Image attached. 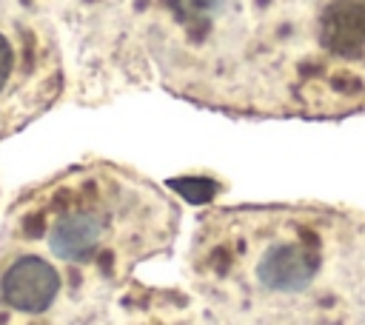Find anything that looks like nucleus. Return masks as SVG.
Listing matches in <instances>:
<instances>
[{
  "label": "nucleus",
  "instance_id": "obj_1",
  "mask_svg": "<svg viewBox=\"0 0 365 325\" xmlns=\"http://www.w3.org/2000/svg\"><path fill=\"white\" fill-rule=\"evenodd\" d=\"M177 225L180 208L137 171L83 162L29 185L0 234L54 259L97 302L168 251Z\"/></svg>",
  "mask_w": 365,
  "mask_h": 325
},
{
  "label": "nucleus",
  "instance_id": "obj_2",
  "mask_svg": "<svg viewBox=\"0 0 365 325\" xmlns=\"http://www.w3.org/2000/svg\"><path fill=\"white\" fill-rule=\"evenodd\" d=\"M60 88L48 31L14 0H0V140L40 117Z\"/></svg>",
  "mask_w": 365,
  "mask_h": 325
},
{
  "label": "nucleus",
  "instance_id": "obj_3",
  "mask_svg": "<svg viewBox=\"0 0 365 325\" xmlns=\"http://www.w3.org/2000/svg\"><path fill=\"white\" fill-rule=\"evenodd\" d=\"M91 302L54 259L0 234V322L63 325Z\"/></svg>",
  "mask_w": 365,
  "mask_h": 325
},
{
  "label": "nucleus",
  "instance_id": "obj_4",
  "mask_svg": "<svg viewBox=\"0 0 365 325\" xmlns=\"http://www.w3.org/2000/svg\"><path fill=\"white\" fill-rule=\"evenodd\" d=\"M308 43L339 71L365 68V0H319L308 17Z\"/></svg>",
  "mask_w": 365,
  "mask_h": 325
},
{
  "label": "nucleus",
  "instance_id": "obj_5",
  "mask_svg": "<svg viewBox=\"0 0 365 325\" xmlns=\"http://www.w3.org/2000/svg\"><path fill=\"white\" fill-rule=\"evenodd\" d=\"M111 302L114 305L100 314L97 325H194L188 299L174 291L134 285V291L120 294Z\"/></svg>",
  "mask_w": 365,
  "mask_h": 325
}]
</instances>
